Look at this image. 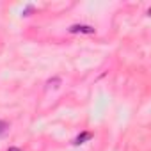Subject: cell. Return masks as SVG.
Segmentation results:
<instances>
[{
  "label": "cell",
  "instance_id": "cell-1",
  "mask_svg": "<svg viewBox=\"0 0 151 151\" xmlns=\"http://www.w3.org/2000/svg\"><path fill=\"white\" fill-rule=\"evenodd\" d=\"M69 32H73V34H77V32H82V34H94L96 29L91 27V25H71V27H69Z\"/></svg>",
  "mask_w": 151,
  "mask_h": 151
},
{
  "label": "cell",
  "instance_id": "cell-2",
  "mask_svg": "<svg viewBox=\"0 0 151 151\" xmlns=\"http://www.w3.org/2000/svg\"><path fill=\"white\" fill-rule=\"evenodd\" d=\"M91 137H93V135H91L89 132H84V133H80L77 139H75V144H84V142H86V140H89Z\"/></svg>",
  "mask_w": 151,
  "mask_h": 151
},
{
  "label": "cell",
  "instance_id": "cell-3",
  "mask_svg": "<svg viewBox=\"0 0 151 151\" xmlns=\"http://www.w3.org/2000/svg\"><path fill=\"white\" fill-rule=\"evenodd\" d=\"M9 132V123H6V121H2V119H0V137H2V135H6Z\"/></svg>",
  "mask_w": 151,
  "mask_h": 151
},
{
  "label": "cell",
  "instance_id": "cell-4",
  "mask_svg": "<svg viewBox=\"0 0 151 151\" xmlns=\"http://www.w3.org/2000/svg\"><path fill=\"white\" fill-rule=\"evenodd\" d=\"M59 84H60V78H50V80L46 82V89H50V87H59Z\"/></svg>",
  "mask_w": 151,
  "mask_h": 151
},
{
  "label": "cell",
  "instance_id": "cell-5",
  "mask_svg": "<svg viewBox=\"0 0 151 151\" xmlns=\"http://www.w3.org/2000/svg\"><path fill=\"white\" fill-rule=\"evenodd\" d=\"M7 151H22V149H20V147H14V146H11V147H9Z\"/></svg>",
  "mask_w": 151,
  "mask_h": 151
}]
</instances>
